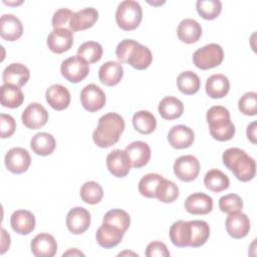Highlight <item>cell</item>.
<instances>
[{"mask_svg":"<svg viewBox=\"0 0 257 257\" xmlns=\"http://www.w3.org/2000/svg\"><path fill=\"white\" fill-rule=\"evenodd\" d=\"M195 140V134L192 128L184 124L174 125L168 134L169 144L174 149H186L189 148Z\"/></svg>","mask_w":257,"mask_h":257,"instance_id":"19","label":"cell"},{"mask_svg":"<svg viewBox=\"0 0 257 257\" xmlns=\"http://www.w3.org/2000/svg\"><path fill=\"white\" fill-rule=\"evenodd\" d=\"M123 76L122 65L116 61L103 63L98 70V77L101 83L107 86L116 85Z\"/></svg>","mask_w":257,"mask_h":257,"instance_id":"27","label":"cell"},{"mask_svg":"<svg viewBox=\"0 0 257 257\" xmlns=\"http://www.w3.org/2000/svg\"><path fill=\"white\" fill-rule=\"evenodd\" d=\"M79 194L83 202L90 205H95L101 201L103 197V190L98 183L89 181L81 186Z\"/></svg>","mask_w":257,"mask_h":257,"instance_id":"38","label":"cell"},{"mask_svg":"<svg viewBox=\"0 0 257 257\" xmlns=\"http://www.w3.org/2000/svg\"><path fill=\"white\" fill-rule=\"evenodd\" d=\"M30 147L36 155L44 157L50 155L54 151L56 142L52 135L42 132L32 137L30 141Z\"/></svg>","mask_w":257,"mask_h":257,"instance_id":"30","label":"cell"},{"mask_svg":"<svg viewBox=\"0 0 257 257\" xmlns=\"http://www.w3.org/2000/svg\"><path fill=\"white\" fill-rule=\"evenodd\" d=\"M5 4H8V5H18V4H21L22 1L20 2H6V1H3Z\"/></svg>","mask_w":257,"mask_h":257,"instance_id":"51","label":"cell"},{"mask_svg":"<svg viewBox=\"0 0 257 257\" xmlns=\"http://www.w3.org/2000/svg\"><path fill=\"white\" fill-rule=\"evenodd\" d=\"M30 77V71L22 63H11L3 70L2 78L4 83L13 84L18 87L23 86Z\"/></svg>","mask_w":257,"mask_h":257,"instance_id":"23","label":"cell"},{"mask_svg":"<svg viewBox=\"0 0 257 257\" xmlns=\"http://www.w3.org/2000/svg\"><path fill=\"white\" fill-rule=\"evenodd\" d=\"M172 243L180 248L190 247V224L189 221L179 220L175 222L169 231Z\"/></svg>","mask_w":257,"mask_h":257,"instance_id":"32","label":"cell"},{"mask_svg":"<svg viewBox=\"0 0 257 257\" xmlns=\"http://www.w3.org/2000/svg\"><path fill=\"white\" fill-rule=\"evenodd\" d=\"M206 188L212 192L219 193L229 188L230 181L227 175L218 169H212L204 177Z\"/></svg>","mask_w":257,"mask_h":257,"instance_id":"34","label":"cell"},{"mask_svg":"<svg viewBox=\"0 0 257 257\" xmlns=\"http://www.w3.org/2000/svg\"><path fill=\"white\" fill-rule=\"evenodd\" d=\"M200 172V163L198 159L192 155L179 157L174 163V173L179 180L183 182H191L195 180Z\"/></svg>","mask_w":257,"mask_h":257,"instance_id":"8","label":"cell"},{"mask_svg":"<svg viewBox=\"0 0 257 257\" xmlns=\"http://www.w3.org/2000/svg\"><path fill=\"white\" fill-rule=\"evenodd\" d=\"M21 119L26 127L30 130H37L47 122L48 112L40 103L31 102L23 110Z\"/></svg>","mask_w":257,"mask_h":257,"instance_id":"13","label":"cell"},{"mask_svg":"<svg viewBox=\"0 0 257 257\" xmlns=\"http://www.w3.org/2000/svg\"><path fill=\"white\" fill-rule=\"evenodd\" d=\"M0 128H1V138H9L11 137L16 130L15 119L6 113L0 114Z\"/></svg>","mask_w":257,"mask_h":257,"instance_id":"45","label":"cell"},{"mask_svg":"<svg viewBox=\"0 0 257 257\" xmlns=\"http://www.w3.org/2000/svg\"><path fill=\"white\" fill-rule=\"evenodd\" d=\"M1 104L5 107L16 108L20 106L24 100V94L20 87L4 83L1 86V94H0Z\"/></svg>","mask_w":257,"mask_h":257,"instance_id":"33","label":"cell"},{"mask_svg":"<svg viewBox=\"0 0 257 257\" xmlns=\"http://www.w3.org/2000/svg\"><path fill=\"white\" fill-rule=\"evenodd\" d=\"M227 233L234 239H241L247 236L250 230V221L246 214L236 211L228 214L225 222Z\"/></svg>","mask_w":257,"mask_h":257,"instance_id":"12","label":"cell"},{"mask_svg":"<svg viewBox=\"0 0 257 257\" xmlns=\"http://www.w3.org/2000/svg\"><path fill=\"white\" fill-rule=\"evenodd\" d=\"M5 166L13 174H22L30 166L31 158L27 150L23 148H12L5 155Z\"/></svg>","mask_w":257,"mask_h":257,"instance_id":"10","label":"cell"},{"mask_svg":"<svg viewBox=\"0 0 257 257\" xmlns=\"http://www.w3.org/2000/svg\"><path fill=\"white\" fill-rule=\"evenodd\" d=\"M23 26L19 18L13 14H4L0 18V35L7 41H15L21 37Z\"/></svg>","mask_w":257,"mask_h":257,"instance_id":"21","label":"cell"},{"mask_svg":"<svg viewBox=\"0 0 257 257\" xmlns=\"http://www.w3.org/2000/svg\"><path fill=\"white\" fill-rule=\"evenodd\" d=\"M97 18L98 12L95 8H83L73 13L69 21V28L71 31L85 30L93 26V24L97 21Z\"/></svg>","mask_w":257,"mask_h":257,"instance_id":"24","label":"cell"},{"mask_svg":"<svg viewBox=\"0 0 257 257\" xmlns=\"http://www.w3.org/2000/svg\"><path fill=\"white\" fill-rule=\"evenodd\" d=\"M124 130V120L115 112H108L98 119L96 128L92 134L94 144L102 149L116 144Z\"/></svg>","mask_w":257,"mask_h":257,"instance_id":"1","label":"cell"},{"mask_svg":"<svg viewBox=\"0 0 257 257\" xmlns=\"http://www.w3.org/2000/svg\"><path fill=\"white\" fill-rule=\"evenodd\" d=\"M177 34L181 41L187 44L195 43L202 35V27L196 20L186 18L180 22L177 28Z\"/></svg>","mask_w":257,"mask_h":257,"instance_id":"26","label":"cell"},{"mask_svg":"<svg viewBox=\"0 0 257 257\" xmlns=\"http://www.w3.org/2000/svg\"><path fill=\"white\" fill-rule=\"evenodd\" d=\"M238 107L245 115H255L257 113V93L254 91L244 93L238 101Z\"/></svg>","mask_w":257,"mask_h":257,"instance_id":"44","label":"cell"},{"mask_svg":"<svg viewBox=\"0 0 257 257\" xmlns=\"http://www.w3.org/2000/svg\"><path fill=\"white\" fill-rule=\"evenodd\" d=\"M63 256H84V254L76 248H71V249H68L66 252H64Z\"/></svg>","mask_w":257,"mask_h":257,"instance_id":"50","label":"cell"},{"mask_svg":"<svg viewBox=\"0 0 257 257\" xmlns=\"http://www.w3.org/2000/svg\"><path fill=\"white\" fill-rule=\"evenodd\" d=\"M60 71L66 80L72 83H77L88 75L89 65L83 58L78 55H74L61 62Z\"/></svg>","mask_w":257,"mask_h":257,"instance_id":"7","label":"cell"},{"mask_svg":"<svg viewBox=\"0 0 257 257\" xmlns=\"http://www.w3.org/2000/svg\"><path fill=\"white\" fill-rule=\"evenodd\" d=\"M179 197L178 186L170 180L162 179L156 189V198L163 203H172Z\"/></svg>","mask_w":257,"mask_h":257,"instance_id":"37","label":"cell"},{"mask_svg":"<svg viewBox=\"0 0 257 257\" xmlns=\"http://www.w3.org/2000/svg\"><path fill=\"white\" fill-rule=\"evenodd\" d=\"M77 55L88 63H95L102 56V47L98 42L86 41L78 47Z\"/></svg>","mask_w":257,"mask_h":257,"instance_id":"40","label":"cell"},{"mask_svg":"<svg viewBox=\"0 0 257 257\" xmlns=\"http://www.w3.org/2000/svg\"><path fill=\"white\" fill-rule=\"evenodd\" d=\"M124 152L128 157L131 166L137 169L146 166L151 159V149L147 143L142 141L133 142L125 148Z\"/></svg>","mask_w":257,"mask_h":257,"instance_id":"18","label":"cell"},{"mask_svg":"<svg viewBox=\"0 0 257 257\" xmlns=\"http://www.w3.org/2000/svg\"><path fill=\"white\" fill-rule=\"evenodd\" d=\"M147 257H169L170 256V252L166 246V244H164L161 241H154L151 242L146 249L145 252Z\"/></svg>","mask_w":257,"mask_h":257,"instance_id":"46","label":"cell"},{"mask_svg":"<svg viewBox=\"0 0 257 257\" xmlns=\"http://www.w3.org/2000/svg\"><path fill=\"white\" fill-rule=\"evenodd\" d=\"M80 101L84 109L94 112L104 106L106 98L104 92L99 86L90 83L82 88L80 92Z\"/></svg>","mask_w":257,"mask_h":257,"instance_id":"9","label":"cell"},{"mask_svg":"<svg viewBox=\"0 0 257 257\" xmlns=\"http://www.w3.org/2000/svg\"><path fill=\"white\" fill-rule=\"evenodd\" d=\"M223 164L241 182H249L255 177L256 163L253 158L239 148H230L223 153Z\"/></svg>","mask_w":257,"mask_h":257,"instance_id":"3","label":"cell"},{"mask_svg":"<svg viewBox=\"0 0 257 257\" xmlns=\"http://www.w3.org/2000/svg\"><path fill=\"white\" fill-rule=\"evenodd\" d=\"M219 208L222 212L227 214L241 211L243 208V201L237 194H228L219 199Z\"/></svg>","mask_w":257,"mask_h":257,"instance_id":"43","label":"cell"},{"mask_svg":"<svg viewBox=\"0 0 257 257\" xmlns=\"http://www.w3.org/2000/svg\"><path fill=\"white\" fill-rule=\"evenodd\" d=\"M106 167L110 174L117 178L125 177L131 169L128 157L124 151L113 150L106 157Z\"/></svg>","mask_w":257,"mask_h":257,"instance_id":"16","label":"cell"},{"mask_svg":"<svg viewBox=\"0 0 257 257\" xmlns=\"http://www.w3.org/2000/svg\"><path fill=\"white\" fill-rule=\"evenodd\" d=\"M207 121L211 136L220 142L231 140L235 135V125L230 119L229 110L222 105H214L207 111Z\"/></svg>","mask_w":257,"mask_h":257,"instance_id":"4","label":"cell"},{"mask_svg":"<svg viewBox=\"0 0 257 257\" xmlns=\"http://www.w3.org/2000/svg\"><path fill=\"white\" fill-rule=\"evenodd\" d=\"M163 176L160 174H148L139 182V192L147 198H156V189L162 181Z\"/></svg>","mask_w":257,"mask_h":257,"instance_id":"42","label":"cell"},{"mask_svg":"<svg viewBox=\"0 0 257 257\" xmlns=\"http://www.w3.org/2000/svg\"><path fill=\"white\" fill-rule=\"evenodd\" d=\"M190 224V247L198 248L203 246L209 236L210 227L206 221L193 220L189 221Z\"/></svg>","mask_w":257,"mask_h":257,"instance_id":"31","label":"cell"},{"mask_svg":"<svg viewBox=\"0 0 257 257\" xmlns=\"http://www.w3.org/2000/svg\"><path fill=\"white\" fill-rule=\"evenodd\" d=\"M143 18V10L139 2L124 0L120 2L115 11V20L122 30L136 29Z\"/></svg>","mask_w":257,"mask_h":257,"instance_id":"5","label":"cell"},{"mask_svg":"<svg viewBox=\"0 0 257 257\" xmlns=\"http://www.w3.org/2000/svg\"><path fill=\"white\" fill-rule=\"evenodd\" d=\"M47 46L54 53H63L73 44V32L67 28H53L47 36Z\"/></svg>","mask_w":257,"mask_h":257,"instance_id":"11","label":"cell"},{"mask_svg":"<svg viewBox=\"0 0 257 257\" xmlns=\"http://www.w3.org/2000/svg\"><path fill=\"white\" fill-rule=\"evenodd\" d=\"M10 225L16 233L27 235L35 228V217L30 211L17 210L11 215Z\"/></svg>","mask_w":257,"mask_h":257,"instance_id":"25","label":"cell"},{"mask_svg":"<svg viewBox=\"0 0 257 257\" xmlns=\"http://www.w3.org/2000/svg\"><path fill=\"white\" fill-rule=\"evenodd\" d=\"M177 85L181 92L187 95L196 93L201 85L200 77L193 71H184L177 77Z\"/></svg>","mask_w":257,"mask_h":257,"instance_id":"36","label":"cell"},{"mask_svg":"<svg viewBox=\"0 0 257 257\" xmlns=\"http://www.w3.org/2000/svg\"><path fill=\"white\" fill-rule=\"evenodd\" d=\"M1 240H2V242H1V251H0V253L3 254L10 247V236L4 228L1 229Z\"/></svg>","mask_w":257,"mask_h":257,"instance_id":"48","label":"cell"},{"mask_svg":"<svg viewBox=\"0 0 257 257\" xmlns=\"http://www.w3.org/2000/svg\"><path fill=\"white\" fill-rule=\"evenodd\" d=\"M73 12L67 8H60L56 10L52 16V26L53 28H61L68 21H70Z\"/></svg>","mask_w":257,"mask_h":257,"instance_id":"47","label":"cell"},{"mask_svg":"<svg viewBox=\"0 0 257 257\" xmlns=\"http://www.w3.org/2000/svg\"><path fill=\"white\" fill-rule=\"evenodd\" d=\"M123 234L124 233L117 227L102 222V225L95 233V239L100 247L108 249L118 245L122 240Z\"/></svg>","mask_w":257,"mask_h":257,"instance_id":"17","label":"cell"},{"mask_svg":"<svg viewBox=\"0 0 257 257\" xmlns=\"http://www.w3.org/2000/svg\"><path fill=\"white\" fill-rule=\"evenodd\" d=\"M185 209L193 215H206L213 209V200L207 194L194 193L186 199Z\"/></svg>","mask_w":257,"mask_h":257,"instance_id":"20","label":"cell"},{"mask_svg":"<svg viewBox=\"0 0 257 257\" xmlns=\"http://www.w3.org/2000/svg\"><path fill=\"white\" fill-rule=\"evenodd\" d=\"M247 138L248 140L253 143L256 144V122L253 121L251 122L248 126H247Z\"/></svg>","mask_w":257,"mask_h":257,"instance_id":"49","label":"cell"},{"mask_svg":"<svg viewBox=\"0 0 257 257\" xmlns=\"http://www.w3.org/2000/svg\"><path fill=\"white\" fill-rule=\"evenodd\" d=\"M158 110L163 118L172 120L180 117L183 114L184 104L175 96H166L160 101Z\"/></svg>","mask_w":257,"mask_h":257,"instance_id":"29","label":"cell"},{"mask_svg":"<svg viewBox=\"0 0 257 257\" xmlns=\"http://www.w3.org/2000/svg\"><path fill=\"white\" fill-rule=\"evenodd\" d=\"M102 222L115 226L118 229H120L123 233H125V231L128 229L131 225V217L123 210L112 209L105 213Z\"/></svg>","mask_w":257,"mask_h":257,"instance_id":"41","label":"cell"},{"mask_svg":"<svg viewBox=\"0 0 257 257\" xmlns=\"http://www.w3.org/2000/svg\"><path fill=\"white\" fill-rule=\"evenodd\" d=\"M46 101L55 110H63L70 103V93L61 84L50 85L45 92Z\"/></svg>","mask_w":257,"mask_h":257,"instance_id":"22","label":"cell"},{"mask_svg":"<svg viewBox=\"0 0 257 257\" xmlns=\"http://www.w3.org/2000/svg\"><path fill=\"white\" fill-rule=\"evenodd\" d=\"M66 226L69 232L75 235L84 233L90 226V214L82 207H75L66 215Z\"/></svg>","mask_w":257,"mask_h":257,"instance_id":"14","label":"cell"},{"mask_svg":"<svg viewBox=\"0 0 257 257\" xmlns=\"http://www.w3.org/2000/svg\"><path fill=\"white\" fill-rule=\"evenodd\" d=\"M115 54L120 62L128 63L132 67L143 70L148 68L153 61L151 50L133 39H124L118 43Z\"/></svg>","mask_w":257,"mask_h":257,"instance_id":"2","label":"cell"},{"mask_svg":"<svg viewBox=\"0 0 257 257\" xmlns=\"http://www.w3.org/2000/svg\"><path fill=\"white\" fill-rule=\"evenodd\" d=\"M206 92L212 98L224 97L230 89V82L227 76L221 73L211 75L206 81Z\"/></svg>","mask_w":257,"mask_h":257,"instance_id":"28","label":"cell"},{"mask_svg":"<svg viewBox=\"0 0 257 257\" xmlns=\"http://www.w3.org/2000/svg\"><path fill=\"white\" fill-rule=\"evenodd\" d=\"M134 127L143 135L152 134L157 126L155 115L148 110H140L133 116Z\"/></svg>","mask_w":257,"mask_h":257,"instance_id":"35","label":"cell"},{"mask_svg":"<svg viewBox=\"0 0 257 257\" xmlns=\"http://www.w3.org/2000/svg\"><path fill=\"white\" fill-rule=\"evenodd\" d=\"M30 248L32 254L36 257H52L56 254L57 243L52 235L40 233L32 239Z\"/></svg>","mask_w":257,"mask_h":257,"instance_id":"15","label":"cell"},{"mask_svg":"<svg viewBox=\"0 0 257 257\" xmlns=\"http://www.w3.org/2000/svg\"><path fill=\"white\" fill-rule=\"evenodd\" d=\"M224 58L223 48L217 43L207 44L197 49L193 54V62L196 67L207 70L221 64Z\"/></svg>","mask_w":257,"mask_h":257,"instance_id":"6","label":"cell"},{"mask_svg":"<svg viewBox=\"0 0 257 257\" xmlns=\"http://www.w3.org/2000/svg\"><path fill=\"white\" fill-rule=\"evenodd\" d=\"M196 9L199 15L206 20H213L219 16L222 10V3L219 0H198Z\"/></svg>","mask_w":257,"mask_h":257,"instance_id":"39","label":"cell"}]
</instances>
